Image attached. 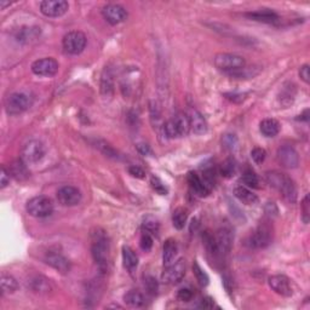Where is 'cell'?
<instances>
[{
  "label": "cell",
  "instance_id": "cell-41",
  "mask_svg": "<svg viewBox=\"0 0 310 310\" xmlns=\"http://www.w3.org/2000/svg\"><path fill=\"white\" fill-rule=\"evenodd\" d=\"M150 182H152V186H153V189L155 192H156L158 194H160V195L168 194V189H166L165 184H164V183L159 178H158V177H154V176L152 177Z\"/></svg>",
  "mask_w": 310,
  "mask_h": 310
},
{
  "label": "cell",
  "instance_id": "cell-35",
  "mask_svg": "<svg viewBox=\"0 0 310 310\" xmlns=\"http://www.w3.org/2000/svg\"><path fill=\"white\" fill-rule=\"evenodd\" d=\"M220 174L224 178H230L235 174V162L232 159H226V162H222L220 165Z\"/></svg>",
  "mask_w": 310,
  "mask_h": 310
},
{
  "label": "cell",
  "instance_id": "cell-5",
  "mask_svg": "<svg viewBox=\"0 0 310 310\" xmlns=\"http://www.w3.org/2000/svg\"><path fill=\"white\" fill-rule=\"evenodd\" d=\"M214 61L218 70L228 74L242 70L246 66L245 58L235 54H217Z\"/></svg>",
  "mask_w": 310,
  "mask_h": 310
},
{
  "label": "cell",
  "instance_id": "cell-23",
  "mask_svg": "<svg viewBox=\"0 0 310 310\" xmlns=\"http://www.w3.org/2000/svg\"><path fill=\"white\" fill-rule=\"evenodd\" d=\"M234 196L239 200L240 202L245 205H254L258 202V196L254 193H252L248 188L244 186H238L234 189Z\"/></svg>",
  "mask_w": 310,
  "mask_h": 310
},
{
  "label": "cell",
  "instance_id": "cell-13",
  "mask_svg": "<svg viewBox=\"0 0 310 310\" xmlns=\"http://www.w3.org/2000/svg\"><path fill=\"white\" fill-rule=\"evenodd\" d=\"M70 8V4L64 0H45L40 2V11L46 17H61Z\"/></svg>",
  "mask_w": 310,
  "mask_h": 310
},
{
  "label": "cell",
  "instance_id": "cell-43",
  "mask_svg": "<svg viewBox=\"0 0 310 310\" xmlns=\"http://www.w3.org/2000/svg\"><path fill=\"white\" fill-rule=\"evenodd\" d=\"M8 183H10V174H8V171L2 166V174H0V188L4 189Z\"/></svg>",
  "mask_w": 310,
  "mask_h": 310
},
{
  "label": "cell",
  "instance_id": "cell-34",
  "mask_svg": "<svg viewBox=\"0 0 310 310\" xmlns=\"http://www.w3.org/2000/svg\"><path fill=\"white\" fill-rule=\"evenodd\" d=\"M193 272H194L195 278H196L198 282H199L200 286L205 287V286L208 285V281H210L208 275L206 274L205 270H204L202 266H199V263L198 262H194V264H193Z\"/></svg>",
  "mask_w": 310,
  "mask_h": 310
},
{
  "label": "cell",
  "instance_id": "cell-22",
  "mask_svg": "<svg viewBox=\"0 0 310 310\" xmlns=\"http://www.w3.org/2000/svg\"><path fill=\"white\" fill-rule=\"evenodd\" d=\"M189 120H190V130H193L194 134H204L208 132V122L204 119V116L195 109H192L190 113L188 114Z\"/></svg>",
  "mask_w": 310,
  "mask_h": 310
},
{
  "label": "cell",
  "instance_id": "cell-24",
  "mask_svg": "<svg viewBox=\"0 0 310 310\" xmlns=\"http://www.w3.org/2000/svg\"><path fill=\"white\" fill-rule=\"evenodd\" d=\"M122 262H124L125 268L130 272H134L138 266V256L130 246L122 248Z\"/></svg>",
  "mask_w": 310,
  "mask_h": 310
},
{
  "label": "cell",
  "instance_id": "cell-42",
  "mask_svg": "<svg viewBox=\"0 0 310 310\" xmlns=\"http://www.w3.org/2000/svg\"><path fill=\"white\" fill-rule=\"evenodd\" d=\"M193 291L189 288H180L178 291V294H177V298H178V300H180V302H189V300H192V298H193Z\"/></svg>",
  "mask_w": 310,
  "mask_h": 310
},
{
  "label": "cell",
  "instance_id": "cell-18",
  "mask_svg": "<svg viewBox=\"0 0 310 310\" xmlns=\"http://www.w3.org/2000/svg\"><path fill=\"white\" fill-rule=\"evenodd\" d=\"M45 262L57 272H62V274H67L70 270V263L63 254H58V252L50 251L48 252L45 256Z\"/></svg>",
  "mask_w": 310,
  "mask_h": 310
},
{
  "label": "cell",
  "instance_id": "cell-29",
  "mask_svg": "<svg viewBox=\"0 0 310 310\" xmlns=\"http://www.w3.org/2000/svg\"><path fill=\"white\" fill-rule=\"evenodd\" d=\"M186 220H188V211L184 208H177L174 211L172 214V223L174 226L178 230H182L186 224Z\"/></svg>",
  "mask_w": 310,
  "mask_h": 310
},
{
  "label": "cell",
  "instance_id": "cell-28",
  "mask_svg": "<svg viewBox=\"0 0 310 310\" xmlns=\"http://www.w3.org/2000/svg\"><path fill=\"white\" fill-rule=\"evenodd\" d=\"M114 91V80L113 74L109 68H106L102 73L101 78V92L103 96H112Z\"/></svg>",
  "mask_w": 310,
  "mask_h": 310
},
{
  "label": "cell",
  "instance_id": "cell-33",
  "mask_svg": "<svg viewBox=\"0 0 310 310\" xmlns=\"http://www.w3.org/2000/svg\"><path fill=\"white\" fill-rule=\"evenodd\" d=\"M241 180L246 186L248 188H260V180H258V176L256 174V172L252 170H246L244 172L242 177H241Z\"/></svg>",
  "mask_w": 310,
  "mask_h": 310
},
{
  "label": "cell",
  "instance_id": "cell-2",
  "mask_svg": "<svg viewBox=\"0 0 310 310\" xmlns=\"http://www.w3.org/2000/svg\"><path fill=\"white\" fill-rule=\"evenodd\" d=\"M266 180L272 188L280 192L286 200L291 202H296V199H297V188H296L294 180L291 177H288L285 174H281V172L272 171L266 172Z\"/></svg>",
  "mask_w": 310,
  "mask_h": 310
},
{
  "label": "cell",
  "instance_id": "cell-39",
  "mask_svg": "<svg viewBox=\"0 0 310 310\" xmlns=\"http://www.w3.org/2000/svg\"><path fill=\"white\" fill-rule=\"evenodd\" d=\"M251 158H252V160H254V162L260 165V164H262V162H264V160H266V152L264 150L263 148L256 147V148L252 149V152H251Z\"/></svg>",
  "mask_w": 310,
  "mask_h": 310
},
{
  "label": "cell",
  "instance_id": "cell-12",
  "mask_svg": "<svg viewBox=\"0 0 310 310\" xmlns=\"http://www.w3.org/2000/svg\"><path fill=\"white\" fill-rule=\"evenodd\" d=\"M186 275V260H180L177 262L172 263L171 266H165V270H164L162 275V280L165 284L172 285V284L180 282V280L184 278Z\"/></svg>",
  "mask_w": 310,
  "mask_h": 310
},
{
  "label": "cell",
  "instance_id": "cell-30",
  "mask_svg": "<svg viewBox=\"0 0 310 310\" xmlns=\"http://www.w3.org/2000/svg\"><path fill=\"white\" fill-rule=\"evenodd\" d=\"M2 294H14L18 288V284L16 279H14L10 275H2Z\"/></svg>",
  "mask_w": 310,
  "mask_h": 310
},
{
  "label": "cell",
  "instance_id": "cell-10",
  "mask_svg": "<svg viewBox=\"0 0 310 310\" xmlns=\"http://www.w3.org/2000/svg\"><path fill=\"white\" fill-rule=\"evenodd\" d=\"M45 155V147L40 140H30L21 150V159L26 164H36L40 162Z\"/></svg>",
  "mask_w": 310,
  "mask_h": 310
},
{
  "label": "cell",
  "instance_id": "cell-17",
  "mask_svg": "<svg viewBox=\"0 0 310 310\" xmlns=\"http://www.w3.org/2000/svg\"><path fill=\"white\" fill-rule=\"evenodd\" d=\"M268 284L275 294L282 296V297H291L294 294L290 279L285 275H272L269 278Z\"/></svg>",
  "mask_w": 310,
  "mask_h": 310
},
{
  "label": "cell",
  "instance_id": "cell-48",
  "mask_svg": "<svg viewBox=\"0 0 310 310\" xmlns=\"http://www.w3.org/2000/svg\"><path fill=\"white\" fill-rule=\"evenodd\" d=\"M8 5H10V2H0V8H4L5 6H8Z\"/></svg>",
  "mask_w": 310,
  "mask_h": 310
},
{
  "label": "cell",
  "instance_id": "cell-14",
  "mask_svg": "<svg viewBox=\"0 0 310 310\" xmlns=\"http://www.w3.org/2000/svg\"><path fill=\"white\" fill-rule=\"evenodd\" d=\"M57 199L63 206H76L82 202V193L76 186H64L57 192Z\"/></svg>",
  "mask_w": 310,
  "mask_h": 310
},
{
  "label": "cell",
  "instance_id": "cell-20",
  "mask_svg": "<svg viewBox=\"0 0 310 310\" xmlns=\"http://www.w3.org/2000/svg\"><path fill=\"white\" fill-rule=\"evenodd\" d=\"M245 16L248 17V18L252 20V21L262 22V24H275L280 21V17L275 12L269 10L254 11V12H248Z\"/></svg>",
  "mask_w": 310,
  "mask_h": 310
},
{
  "label": "cell",
  "instance_id": "cell-1",
  "mask_svg": "<svg viewBox=\"0 0 310 310\" xmlns=\"http://www.w3.org/2000/svg\"><path fill=\"white\" fill-rule=\"evenodd\" d=\"M204 242L208 254L216 258L224 257L230 252L232 245V232L228 228L218 229L216 234H211L210 232H204Z\"/></svg>",
  "mask_w": 310,
  "mask_h": 310
},
{
  "label": "cell",
  "instance_id": "cell-15",
  "mask_svg": "<svg viewBox=\"0 0 310 310\" xmlns=\"http://www.w3.org/2000/svg\"><path fill=\"white\" fill-rule=\"evenodd\" d=\"M102 14L106 21L113 26L122 24V22L126 21V18H128V11L118 4L106 5V6L103 8Z\"/></svg>",
  "mask_w": 310,
  "mask_h": 310
},
{
  "label": "cell",
  "instance_id": "cell-19",
  "mask_svg": "<svg viewBox=\"0 0 310 310\" xmlns=\"http://www.w3.org/2000/svg\"><path fill=\"white\" fill-rule=\"evenodd\" d=\"M186 180H188V184L192 190L199 196H206L211 192V189L206 186V183L204 182L202 177L196 172H189L188 176H186Z\"/></svg>",
  "mask_w": 310,
  "mask_h": 310
},
{
  "label": "cell",
  "instance_id": "cell-9",
  "mask_svg": "<svg viewBox=\"0 0 310 310\" xmlns=\"http://www.w3.org/2000/svg\"><path fill=\"white\" fill-rule=\"evenodd\" d=\"M272 232L270 226L263 224L260 226L258 228L250 235L248 240V246L251 248H266L272 244Z\"/></svg>",
  "mask_w": 310,
  "mask_h": 310
},
{
  "label": "cell",
  "instance_id": "cell-7",
  "mask_svg": "<svg viewBox=\"0 0 310 310\" xmlns=\"http://www.w3.org/2000/svg\"><path fill=\"white\" fill-rule=\"evenodd\" d=\"M86 42H88L86 36L82 32L79 30L70 32L63 36L62 40L63 48H64L66 52L70 54H82L85 50Z\"/></svg>",
  "mask_w": 310,
  "mask_h": 310
},
{
  "label": "cell",
  "instance_id": "cell-3",
  "mask_svg": "<svg viewBox=\"0 0 310 310\" xmlns=\"http://www.w3.org/2000/svg\"><path fill=\"white\" fill-rule=\"evenodd\" d=\"M92 257L102 272L108 270L109 264V241L104 232H94L92 241Z\"/></svg>",
  "mask_w": 310,
  "mask_h": 310
},
{
  "label": "cell",
  "instance_id": "cell-46",
  "mask_svg": "<svg viewBox=\"0 0 310 310\" xmlns=\"http://www.w3.org/2000/svg\"><path fill=\"white\" fill-rule=\"evenodd\" d=\"M214 306V302L211 297H205L202 298V302L199 304V308L202 309H212Z\"/></svg>",
  "mask_w": 310,
  "mask_h": 310
},
{
  "label": "cell",
  "instance_id": "cell-4",
  "mask_svg": "<svg viewBox=\"0 0 310 310\" xmlns=\"http://www.w3.org/2000/svg\"><path fill=\"white\" fill-rule=\"evenodd\" d=\"M164 131L168 138L186 136L190 131V120H189L188 114L180 113L166 122V124L164 125Z\"/></svg>",
  "mask_w": 310,
  "mask_h": 310
},
{
  "label": "cell",
  "instance_id": "cell-40",
  "mask_svg": "<svg viewBox=\"0 0 310 310\" xmlns=\"http://www.w3.org/2000/svg\"><path fill=\"white\" fill-rule=\"evenodd\" d=\"M140 248L143 250V251H146V252L150 251V248H153V238L150 236V234H148V232H144V234L140 236Z\"/></svg>",
  "mask_w": 310,
  "mask_h": 310
},
{
  "label": "cell",
  "instance_id": "cell-25",
  "mask_svg": "<svg viewBox=\"0 0 310 310\" xmlns=\"http://www.w3.org/2000/svg\"><path fill=\"white\" fill-rule=\"evenodd\" d=\"M8 174L17 180H24L26 178H28V176H30V172L27 170L26 162L22 159L16 160V162L11 164L10 168H8Z\"/></svg>",
  "mask_w": 310,
  "mask_h": 310
},
{
  "label": "cell",
  "instance_id": "cell-11",
  "mask_svg": "<svg viewBox=\"0 0 310 310\" xmlns=\"http://www.w3.org/2000/svg\"><path fill=\"white\" fill-rule=\"evenodd\" d=\"M58 62L52 57H45V58L36 60L32 64V72L39 76H54L58 72Z\"/></svg>",
  "mask_w": 310,
  "mask_h": 310
},
{
  "label": "cell",
  "instance_id": "cell-31",
  "mask_svg": "<svg viewBox=\"0 0 310 310\" xmlns=\"http://www.w3.org/2000/svg\"><path fill=\"white\" fill-rule=\"evenodd\" d=\"M40 34V28L33 27V28H24L18 32L17 34V40L18 42H28L30 40H34Z\"/></svg>",
  "mask_w": 310,
  "mask_h": 310
},
{
  "label": "cell",
  "instance_id": "cell-21",
  "mask_svg": "<svg viewBox=\"0 0 310 310\" xmlns=\"http://www.w3.org/2000/svg\"><path fill=\"white\" fill-rule=\"evenodd\" d=\"M177 252H178V246H177V241L174 239H168L164 244L162 248V262L164 266H171L174 263V260L177 257Z\"/></svg>",
  "mask_w": 310,
  "mask_h": 310
},
{
  "label": "cell",
  "instance_id": "cell-36",
  "mask_svg": "<svg viewBox=\"0 0 310 310\" xmlns=\"http://www.w3.org/2000/svg\"><path fill=\"white\" fill-rule=\"evenodd\" d=\"M144 287L149 294L156 296L158 291H159V282H158V280L155 279L154 276L148 275V276H146L144 279Z\"/></svg>",
  "mask_w": 310,
  "mask_h": 310
},
{
  "label": "cell",
  "instance_id": "cell-47",
  "mask_svg": "<svg viewBox=\"0 0 310 310\" xmlns=\"http://www.w3.org/2000/svg\"><path fill=\"white\" fill-rule=\"evenodd\" d=\"M137 149H138L140 153L143 154V155H147L149 152H150V149H149L148 144H137Z\"/></svg>",
  "mask_w": 310,
  "mask_h": 310
},
{
  "label": "cell",
  "instance_id": "cell-45",
  "mask_svg": "<svg viewBox=\"0 0 310 310\" xmlns=\"http://www.w3.org/2000/svg\"><path fill=\"white\" fill-rule=\"evenodd\" d=\"M300 79L303 80L306 84H309L310 82V73H309V66L308 64H304L300 67Z\"/></svg>",
  "mask_w": 310,
  "mask_h": 310
},
{
  "label": "cell",
  "instance_id": "cell-6",
  "mask_svg": "<svg viewBox=\"0 0 310 310\" xmlns=\"http://www.w3.org/2000/svg\"><path fill=\"white\" fill-rule=\"evenodd\" d=\"M26 210L30 216L36 218H45L52 214L54 204L48 196H36L32 198L26 205Z\"/></svg>",
  "mask_w": 310,
  "mask_h": 310
},
{
  "label": "cell",
  "instance_id": "cell-32",
  "mask_svg": "<svg viewBox=\"0 0 310 310\" xmlns=\"http://www.w3.org/2000/svg\"><path fill=\"white\" fill-rule=\"evenodd\" d=\"M32 288H33V291L40 292V294H42V292L48 294V291H51V282L50 280L42 276L36 278L34 280H32Z\"/></svg>",
  "mask_w": 310,
  "mask_h": 310
},
{
  "label": "cell",
  "instance_id": "cell-27",
  "mask_svg": "<svg viewBox=\"0 0 310 310\" xmlns=\"http://www.w3.org/2000/svg\"><path fill=\"white\" fill-rule=\"evenodd\" d=\"M124 302L131 308H140L146 304V298L137 290H130L124 296Z\"/></svg>",
  "mask_w": 310,
  "mask_h": 310
},
{
  "label": "cell",
  "instance_id": "cell-26",
  "mask_svg": "<svg viewBox=\"0 0 310 310\" xmlns=\"http://www.w3.org/2000/svg\"><path fill=\"white\" fill-rule=\"evenodd\" d=\"M263 136L275 137L280 132V122L275 119H264L260 125Z\"/></svg>",
  "mask_w": 310,
  "mask_h": 310
},
{
  "label": "cell",
  "instance_id": "cell-38",
  "mask_svg": "<svg viewBox=\"0 0 310 310\" xmlns=\"http://www.w3.org/2000/svg\"><path fill=\"white\" fill-rule=\"evenodd\" d=\"M302 220L306 224H308L310 220V198L309 194L306 195L302 202Z\"/></svg>",
  "mask_w": 310,
  "mask_h": 310
},
{
  "label": "cell",
  "instance_id": "cell-8",
  "mask_svg": "<svg viewBox=\"0 0 310 310\" xmlns=\"http://www.w3.org/2000/svg\"><path fill=\"white\" fill-rule=\"evenodd\" d=\"M32 100L28 94L24 92H15L11 94L6 98L5 102V108L6 112L11 116H16V114H21L27 110L30 107Z\"/></svg>",
  "mask_w": 310,
  "mask_h": 310
},
{
  "label": "cell",
  "instance_id": "cell-44",
  "mask_svg": "<svg viewBox=\"0 0 310 310\" xmlns=\"http://www.w3.org/2000/svg\"><path fill=\"white\" fill-rule=\"evenodd\" d=\"M128 174H130L131 176L136 177V178H144L146 176L144 171L138 168V166H130V168H128Z\"/></svg>",
  "mask_w": 310,
  "mask_h": 310
},
{
  "label": "cell",
  "instance_id": "cell-16",
  "mask_svg": "<svg viewBox=\"0 0 310 310\" xmlns=\"http://www.w3.org/2000/svg\"><path fill=\"white\" fill-rule=\"evenodd\" d=\"M278 162L286 168H296L300 165V156L291 146H284L278 150Z\"/></svg>",
  "mask_w": 310,
  "mask_h": 310
},
{
  "label": "cell",
  "instance_id": "cell-37",
  "mask_svg": "<svg viewBox=\"0 0 310 310\" xmlns=\"http://www.w3.org/2000/svg\"><path fill=\"white\" fill-rule=\"evenodd\" d=\"M143 229H144L146 232L148 234H156L159 232V223L158 220H155L154 217H147L143 222Z\"/></svg>",
  "mask_w": 310,
  "mask_h": 310
}]
</instances>
